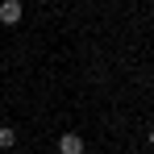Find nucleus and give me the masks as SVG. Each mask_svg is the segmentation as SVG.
Masks as SVG:
<instances>
[{"mask_svg":"<svg viewBox=\"0 0 154 154\" xmlns=\"http://www.w3.org/2000/svg\"><path fill=\"white\" fill-rule=\"evenodd\" d=\"M58 154H88V142L79 133H63L58 137Z\"/></svg>","mask_w":154,"mask_h":154,"instance_id":"obj_1","label":"nucleus"},{"mask_svg":"<svg viewBox=\"0 0 154 154\" xmlns=\"http://www.w3.org/2000/svg\"><path fill=\"white\" fill-rule=\"evenodd\" d=\"M21 21V0H4L0 4V25H17Z\"/></svg>","mask_w":154,"mask_h":154,"instance_id":"obj_2","label":"nucleus"},{"mask_svg":"<svg viewBox=\"0 0 154 154\" xmlns=\"http://www.w3.org/2000/svg\"><path fill=\"white\" fill-rule=\"evenodd\" d=\"M13 146H17V129H13V125H0V154L13 150Z\"/></svg>","mask_w":154,"mask_h":154,"instance_id":"obj_3","label":"nucleus"},{"mask_svg":"<svg viewBox=\"0 0 154 154\" xmlns=\"http://www.w3.org/2000/svg\"><path fill=\"white\" fill-rule=\"evenodd\" d=\"M150 146H154V129H150Z\"/></svg>","mask_w":154,"mask_h":154,"instance_id":"obj_4","label":"nucleus"}]
</instances>
